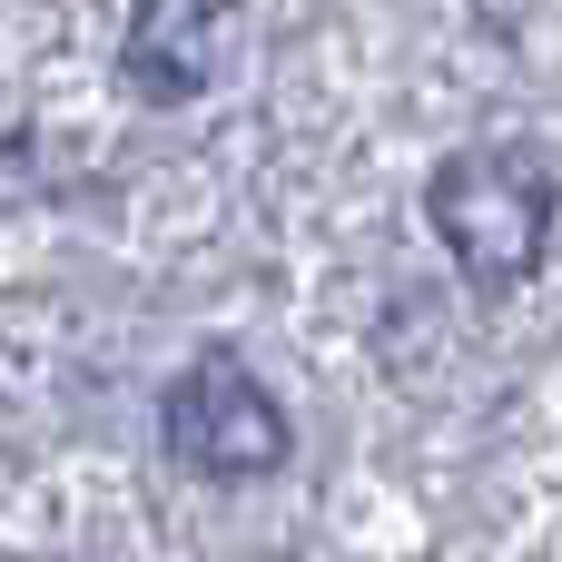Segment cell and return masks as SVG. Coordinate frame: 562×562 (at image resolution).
Here are the masks:
<instances>
[{
    "mask_svg": "<svg viewBox=\"0 0 562 562\" xmlns=\"http://www.w3.org/2000/svg\"><path fill=\"white\" fill-rule=\"evenodd\" d=\"M435 227L474 286H514L553 247V168L524 148H454L435 168Z\"/></svg>",
    "mask_w": 562,
    "mask_h": 562,
    "instance_id": "1",
    "label": "cell"
},
{
    "mask_svg": "<svg viewBox=\"0 0 562 562\" xmlns=\"http://www.w3.org/2000/svg\"><path fill=\"white\" fill-rule=\"evenodd\" d=\"M158 425H168V454L188 474H217V484H247V474H277L286 464V415H277V395L237 356H198L168 385Z\"/></svg>",
    "mask_w": 562,
    "mask_h": 562,
    "instance_id": "2",
    "label": "cell"
},
{
    "mask_svg": "<svg viewBox=\"0 0 562 562\" xmlns=\"http://www.w3.org/2000/svg\"><path fill=\"white\" fill-rule=\"evenodd\" d=\"M237 0H138L128 10V89L138 99H198L227 69Z\"/></svg>",
    "mask_w": 562,
    "mask_h": 562,
    "instance_id": "3",
    "label": "cell"
}]
</instances>
